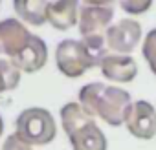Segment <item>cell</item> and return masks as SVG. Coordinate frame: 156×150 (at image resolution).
I'll return each mask as SVG.
<instances>
[{
	"label": "cell",
	"mask_w": 156,
	"mask_h": 150,
	"mask_svg": "<svg viewBox=\"0 0 156 150\" xmlns=\"http://www.w3.org/2000/svg\"><path fill=\"white\" fill-rule=\"evenodd\" d=\"M61 124L70 139L72 150H107L108 143L103 130L79 103H66L61 108Z\"/></svg>",
	"instance_id": "7a4b0ae2"
},
{
	"label": "cell",
	"mask_w": 156,
	"mask_h": 150,
	"mask_svg": "<svg viewBox=\"0 0 156 150\" xmlns=\"http://www.w3.org/2000/svg\"><path fill=\"white\" fill-rule=\"evenodd\" d=\"M114 19V4L110 2H85L79 6V33L83 39L105 37Z\"/></svg>",
	"instance_id": "5b68a950"
},
{
	"label": "cell",
	"mask_w": 156,
	"mask_h": 150,
	"mask_svg": "<svg viewBox=\"0 0 156 150\" xmlns=\"http://www.w3.org/2000/svg\"><path fill=\"white\" fill-rule=\"evenodd\" d=\"M125 126L138 139H152L156 135V108L149 101H134Z\"/></svg>",
	"instance_id": "52a82bcc"
},
{
	"label": "cell",
	"mask_w": 156,
	"mask_h": 150,
	"mask_svg": "<svg viewBox=\"0 0 156 150\" xmlns=\"http://www.w3.org/2000/svg\"><path fill=\"white\" fill-rule=\"evenodd\" d=\"M79 104L94 119L99 117L110 126H121L134 103L130 94L123 88L105 83H88L79 90Z\"/></svg>",
	"instance_id": "6da1fadb"
},
{
	"label": "cell",
	"mask_w": 156,
	"mask_h": 150,
	"mask_svg": "<svg viewBox=\"0 0 156 150\" xmlns=\"http://www.w3.org/2000/svg\"><path fill=\"white\" fill-rule=\"evenodd\" d=\"M119 8L129 15H143L152 8V0H121Z\"/></svg>",
	"instance_id": "9a60e30c"
},
{
	"label": "cell",
	"mask_w": 156,
	"mask_h": 150,
	"mask_svg": "<svg viewBox=\"0 0 156 150\" xmlns=\"http://www.w3.org/2000/svg\"><path fill=\"white\" fill-rule=\"evenodd\" d=\"M79 2L75 0H59V2H48V22L59 29L66 31L79 22Z\"/></svg>",
	"instance_id": "8fae6325"
},
{
	"label": "cell",
	"mask_w": 156,
	"mask_h": 150,
	"mask_svg": "<svg viewBox=\"0 0 156 150\" xmlns=\"http://www.w3.org/2000/svg\"><path fill=\"white\" fill-rule=\"evenodd\" d=\"M107 48L119 55H130L141 40V24L134 19H121L105 35Z\"/></svg>",
	"instance_id": "8992f818"
},
{
	"label": "cell",
	"mask_w": 156,
	"mask_h": 150,
	"mask_svg": "<svg viewBox=\"0 0 156 150\" xmlns=\"http://www.w3.org/2000/svg\"><path fill=\"white\" fill-rule=\"evenodd\" d=\"M48 60V48H46V42L37 37V35H31L30 42L22 48V51L19 55H15L11 59V62L24 73H35L39 71Z\"/></svg>",
	"instance_id": "30bf717a"
},
{
	"label": "cell",
	"mask_w": 156,
	"mask_h": 150,
	"mask_svg": "<svg viewBox=\"0 0 156 150\" xmlns=\"http://www.w3.org/2000/svg\"><path fill=\"white\" fill-rule=\"evenodd\" d=\"M33 33L17 19H6L0 22V55L9 57V60L22 51Z\"/></svg>",
	"instance_id": "ba28073f"
},
{
	"label": "cell",
	"mask_w": 156,
	"mask_h": 150,
	"mask_svg": "<svg viewBox=\"0 0 156 150\" xmlns=\"http://www.w3.org/2000/svg\"><path fill=\"white\" fill-rule=\"evenodd\" d=\"M99 70L103 77L112 83H132L138 75V62L130 55H119V53H107L99 64Z\"/></svg>",
	"instance_id": "9c48e42d"
},
{
	"label": "cell",
	"mask_w": 156,
	"mask_h": 150,
	"mask_svg": "<svg viewBox=\"0 0 156 150\" xmlns=\"http://www.w3.org/2000/svg\"><path fill=\"white\" fill-rule=\"evenodd\" d=\"M15 128H17L15 134L30 146L48 145L57 135V124L53 115L46 108H39V106L22 110L17 117Z\"/></svg>",
	"instance_id": "3957f363"
},
{
	"label": "cell",
	"mask_w": 156,
	"mask_h": 150,
	"mask_svg": "<svg viewBox=\"0 0 156 150\" xmlns=\"http://www.w3.org/2000/svg\"><path fill=\"white\" fill-rule=\"evenodd\" d=\"M55 64L59 71L70 79H77L88 70L101 64V59L96 57L83 40L64 39L55 48Z\"/></svg>",
	"instance_id": "277c9868"
},
{
	"label": "cell",
	"mask_w": 156,
	"mask_h": 150,
	"mask_svg": "<svg viewBox=\"0 0 156 150\" xmlns=\"http://www.w3.org/2000/svg\"><path fill=\"white\" fill-rule=\"evenodd\" d=\"M31 150H33V148H31Z\"/></svg>",
	"instance_id": "ac0fdd59"
},
{
	"label": "cell",
	"mask_w": 156,
	"mask_h": 150,
	"mask_svg": "<svg viewBox=\"0 0 156 150\" xmlns=\"http://www.w3.org/2000/svg\"><path fill=\"white\" fill-rule=\"evenodd\" d=\"M13 8L17 15L31 26H42L48 22V2L44 0H15Z\"/></svg>",
	"instance_id": "7c38bea8"
},
{
	"label": "cell",
	"mask_w": 156,
	"mask_h": 150,
	"mask_svg": "<svg viewBox=\"0 0 156 150\" xmlns=\"http://www.w3.org/2000/svg\"><path fill=\"white\" fill-rule=\"evenodd\" d=\"M141 55H143L145 62L149 64L151 71L156 75V28L145 35L143 44H141Z\"/></svg>",
	"instance_id": "5bb4252c"
},
{
	"label": "cell",
	"mask_w": 156,
	"mask_h": 150,
	"mask_svg": "<svg viewBox=\"0 0 156 150\" xmlns=\"http://www.w3.org/2000/svg\"><path fill=\"white\" fill-rule=\"evenodd\" d=\"M33 146H30L28 143H24L17 134H13V135H9L6 141H4V145H2V150H31Z\"/></svg>",
	"instance_id": "2e32d148"
},
{
	"label": "cell",
	"mask_w": 156,
	"mask_h": 150,
	"mask_svg": "<svg viewBox=\"0 0 156 150\" xmlns=\"http://www.w3.org/2000/svg\"><path fill=\"white\" fill-rule=\"evenodd\" d=\"M20 83V70L6 59H0V94L15 90Z\"/></svg>",
	"instance_id": "4fadbf2b"
},
{
	"label": "cell",
	"mask_w": 156,
	"mask_h": 150,
	"mask_svg": "<svg viewBox=\"0 0 156 150\" xmlns=\"http://www.w3.org/2000/svg\"><path fill=\"white\" fill-rule=\"evenodd\" d=\"M2 132H4V121H2V117H0V135H2Z\"/></svg>",
	"instance_id": "e0dca14e"
}]
</instances>
